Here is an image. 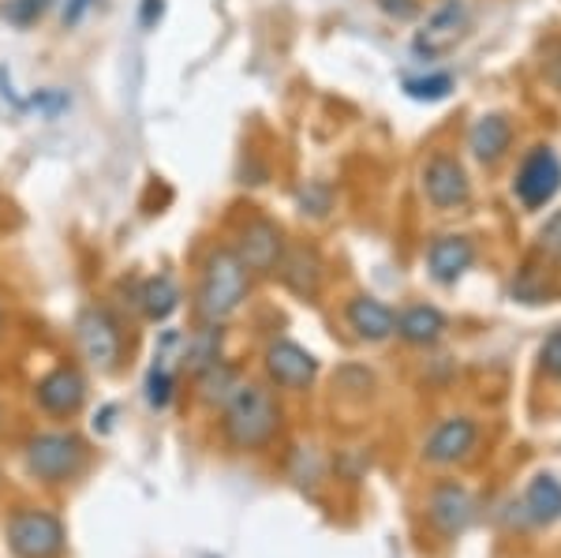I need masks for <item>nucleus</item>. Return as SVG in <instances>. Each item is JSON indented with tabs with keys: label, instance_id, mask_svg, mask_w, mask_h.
Returning <instances> with one entry per match:
<instances>
[{
	"label": "nucleus",
	"instance_id": "nucleus-30",
	"mask_svg": "<svg viewBox=\"0 0 561 558\" xmlns=\"http://www.w3.org/2000/svg\"><path fill=\"white\" fill-rule=\"evenodd\" d=\"M0 327H4V315H0Z\"/></svg>",
	"mask_w": 561,
	"mask_h": 558
},
{
	"label": "nucleus",
	"instance_id": "nucleus-12",
	"mask_svg": "<svg viewBox=\"0 0 561 558\" xmlns=\"http://www.w3.org/2000/svg\"><path fill=\"white\" fill-rule=\"evenodd\" d=\"M472 494H468L465 488H457V483H442L438 491L431 494V521L438 533L446 536H457L468 528V521H472Z\"/></svg>",
	"mask_w": 561,
	"mask_h": 558
},
{
	"label": "nucleus",
	"instance_id": "nucleus-26",
	"mask_svg": "<svg viewBox=\"0 0 561 558\" xmlns=\"http://www.w3.org/2000/svg\"><path fill=\"white\" fill-rule=\"evenodd\" d=\"M542 248L554 251V255H561V210L547 225H542Z\"/></svg>",
	"mask_w": 561,
	"mask_h": 558
},
{
	"label": "nucleus",
	"instance_id": "nucleus-4",
	"mask_svg": "<svg viewBox=\"0 0 561 558\" xmlns=\"http://www.w3.org/2000/svg\"><path fill=\"white\" fill-rule=\"evenodd\" d=\"M87 465V446L76 435H38L26 446V469H31L45 483H65L71 476H79Z\"/></svg>",
	"mask_w": 561,
	"mask_h": 558
},
{
	"label": "nucleus",
	"instance_id": "nucleus-20",
	"mask_svg": "<svg viewBox=\"0 0 561 558\" xmlns=\"http://www.w3.org/2000/svg\"><path fill=\"white\" fill-rule=\"evenodd\" d=\"M524 510L531 514V521L561 517V483L554 480V476H539V480H531L528 494H524Z\"/></svg>",
	"mask_w": 561,
	"mask_h": 558
},
{
	"label": "nucleus",
	"instance_id": "nucleus-27",
	"mask_svg": "<svg viewBox=\"0 0 561 558\" xmlns=\"http://www.w3.org/2000/svg\"><path fill=\"white\" fill-rule=\"evenodd\" d=\"M90 8H94V0H68V4H65V26H79L87 20Z\"/></svg>",
	"mask_w": 561,
	"mask_h": 558
},
{
	"label": "nucleus",
	"instance_id": "nucleus-7",
	"mask_svg": "<svg viewBox=\"0 0 561 558\" xmlns=\"http://www.w3.org/2000/svg\"><path fill=\"white\" fill-rule=\"evenodd\" d=\"M513 187H517V200L528 206V210L547 206L561 187V158L550 147H536L528 158H524L517 184Z\"/></svg>",
	"mask_w": 561,
	"mask_h": 558
},
{
	"label": "nucleus",
	"instance_id": "nucleus-8",
	"mask_svg": "<svg viewBox=\"0 0 561 558\" xmlns=\"http://www.w3.org/2000/svg\"><path fill=\"white\" fill-rule=\"evenodd\" d=\"M237 259L243 263V270H255V274H274L280 255H285V240H280V229L274 221L266 218H251L248 225L240 229V240H237Z\"/></svg>",
	"mask_w": 561,
	"mask_h": 558
},
{
	"label": "nucleus",
	"instance_id": "nucleus-1",
	"mask_svg": "<svg viewBox=\"0 0 561 558\" xmlns=\"http://www.w3.org/2000/svg\"><path fill=\"white\" fill-rule=\"evenodd\" d=\"M221 409H225V435L240 449H259L277 435L280 412L266 386L237 383L229 398L221 401Z\"/></svg>",
	"mask_w": 561,
	"mask_h": 558
},
{
	"label": "nucleus",
	"instance_id": "nucleus-25",
	"mask_svg": "<svg viewBox=\"0 0 561 558\" xmlns=\"http://www.w3.org/2000/svg\"><path fill=\"white\" fill-rule=\"evenodd\" d=\"M542 367H547L554 379H561V330L558 334H550L547 345H542Z\"/></svg>",
	"mask_w": 561,
	"mask_h": 558
},
{
	"label": "nucleus",
	"instance_id": "nucleus-5",
	"mask_svg": "<svg viewBox=\"0 0 561 558\" xmlns=\"http://www.w3.org/2000/svg\"><path fill=\"white\" fill-rule=\"evenodd\" d=\"M76 341L83 349V356L90 360L94 367L102 372H113L121 364V353H124V338H121V327L116 319L108 315L105 308H83L76 319Z\"/></svg>",
	"mask_w": 561,
	"mask_h": 558
},
{
	"label": "nucleus",
	"instance_id": "nucleus-21",
	"mask_svg": "<svg viewBox=\"0 0 561 558\" xmlns=\"http://www.w3.org/2000/svg\"><path fill=\"white\" fill-rule=\"evenodd\" d=\"M217 349H221V330H217V322H210V327L198 330L192 338V345H187V367H192L195 375H203L206 367L217 364Z\"/></svg>",
	"mask_w": 561,
	"mask_h": 558
},
{
	"label": "nucleus",
	"instance_id": "nucleus-9",
	"mask_svg": "<svg viewBox=\"0 0 561 558\" xmlns=\"http://www.w3.org/2000/svg\"><path fill=\"white\" fill-rule=\"evenodd\" d=\"M423 192L427 200L438 206V210H454V206H465L468 203V173L457 158L449 155H438L427 161L423 169Z\"/></svg>",
	"mask_w": 561,
	"mask_h": 558
},
{
	"label": "nucleus",
	"instance_id": "nucleus-22",
	"mask_svg": "<svg viewBox=\"0 0 561 558\" xmlns=\"http://www.w3.org/2000/svg\"><path fill=\"white\" fill-rule=\"evenodd\" d=\"M53 4H57V0H4V4H0V15H4L12 26H34L42 15H49Z\"/></svg>",
	"mask_w": 561,
	"mask_h": 558
},
{
	"label": "nucleus",
	"instance_id": "nucleus-17",
	"mask_svg": "<svg viewBox=\"0 0 561 558\" xmlns=\"http://www.w3.org/2000/svg\"><path fill=\"white\" fill-rule=\"evenodd\" d=\"M510 139H513L510 121H505V116H497V113L479 116L472 135H468V143H472V155L479 161H497L505 150H510Z\"/></svg>",
	"mask_w": 561,
	"mask_h": 558
},
{
	"label": "nucleus",
	"instance_id": "nucleus-15",
	"mask_svg": "<svg viewBox=\"0 0 561 558\" xmlns=\"http://www.w3.org/2000/svg\"><path fill=\"white\" fill-rule=\"evenodd\" d=\"M348 322L364 341H386L389 334H397V315L375 296H356L348 304Z\"/></svg>",
	"mask_w": 561,
	"mask_h": 558
},
{
	"label": "nucleus",
	"instance_id": "nucleus-23",
	"mask_svg": "<svg viewBox=\"0 0 561 558\" xmlns=\"http://www.w3.org/2000/svg\"><path fill=\"white\" fill-rule=\"evenodd\" d=\"M404 90L415 102H442V98L454 90V79L442 71V76H423V79H404Z\"/></svg>",
	"mask_w": 561,
	"mask_h": 558
},
{
	"label": "nucleus",
	"instance_id": "nucleus-29",
	"mask_svg": "<svg viewBox=\"0 0 561 558\" xmlns=\"http://www.w3.org/2000/svg\"><path fill=\"white\" fill-rule=\"evenodd\" d=\"M378 4H382L389 15H397V20H404V15H412L415 0H378Z\"/></svg>",
	"mask_w": 561,
	"mask_h": 558
},
{
	"label": "nucleus",
	"instance_id": "nucleus-2",
	"mask_svg": "<svg viewBox=\"0 0 561 558\" xmlns=\"http://www.w3.org/2000/svg\"><path fill=\"white\" fill-rule=\"evenodd\" d=\"M248 296V270L232 248H214L203 263L198 277V315L206 322H221L243 304Z\"/></svg>",
	"mask_w": 561,
	"mask_h": 558
},
{
	"label": "nucleus",
	"instance_id": "nucleus-11",
	"mask_svg": "<svg viewBox=\"0 0 561 558\" xmlns=\"http://www.w3.org/2000/svg\"><path fill=\"white\" fill-rule=\"evenodd\" d=\"M266 372H270V379L277 386H285V390H304V386H311L319 364H314V356L296 345V341H277V345L266 349Z\"/></svg>",
	"mask_w": 561,
	"mask_h": 558
},
{
	"label": "nucleus",
	"instance_id": "nucleus-18",
	"mask_svg": "<svg viewBox=\"0 0 561 558\" xmlns=\"http://www.w3.org/2000/svg\"><path fill=\"white\" fill-rule=\"evenodd\" d=\"M139 308L150 322H165L180 308V289L169 274H153L139 285Z\"/></svg>",
	"mask_w": 561,
	"mask_h": 558
},
{
	"label": "nucleus",
	"instance_id": "nucleus-24",
	"mask_svg": "<svg viewBox=\"0 0 561 558\" xmlns=\"http://www.w3.org/2000/svg\"><path fill=\"white\" fill-rule=\"evenodd\" d=\"M173 372L165 367V360H158V364L150 367V379H147V398L153 409H165L169 401H173Z\"/></svg>",
	"mask_w": 561,
	"mask_h": 558
},
{
	"label": "nucleus",
	"instance_id": "nucleus-28",
	"mask_svg": "<svg viewBox=\"0 0 561 558\" xmlns=\"http://www.w3.org/2000/svg\"><path fill=\"white\" fill-rule=\"evenodd\" d=\"M161 15H165V0H142V12H139V23L147 26H158Z\"/></svg>",
	"mask_w": 561,
	"mask_h": 558
},
{
	"label": "nucleus",
	"instance_id": "nucleus-14",
	"mask_svg": "<svg viewBox=\"0 0 561 558\" xmlns=\"http://www.w3.org/2000/svg\"><path fill=\"white\" fill-rule=\"evenodd\" d=\"M280 282L288 285L296 296H304V300H311L314 293H319V285H322V263H319V255H314L311 248H293V251H285L280 255Z\"/></svg>",
	"mask_w": 561,
	"mask_h": 558
},
{
	"label": "nucleus",
	"instance_id": "nucleus-10",
	"mask_svg": "<svg viewBox=\"0 0 561 558\" xmlns=\"http://www.w3.org/2000/svg\"><path fill=\"white\" fill-rule=\"evenodd\" d=\"M87 401V379L76 367H53L38 383V405L53 417H76Z\"/></svg>",
	"mask_w": 561,
	"mask_h": 558
},
{
	"label": "nucleus",
	"instance_id": "nucleus-3",
	"mask_svg": "<svg viewBox=\"0 0 561 558\" xmlns=\"http://www.w3.org/2000/svg\"><path fill=\"white\" fill-rule=\"evenodd\" d=\"M4 536L15 558H57L65 551V525L45 510H15Z\"/></svg>",
	"mask_w": 561,
	"mask_h": 558
},
{
	"label": "nucleus",
	"instance_id": "nucleus-13",
	"mask_svg": "<svg viewBox=\"0 0 561 558\" xmlns=\"http://www.w3.org/2000/svg\"><path fill=\"white\" fill-rule=\"evenodd\" d=\"M472 446H476V424L465 417H457V420H446V424L434 431L423 454H427V462H434V465H449V462H457V457H465Z\"/></svg>",
	"mask_w": 561,
	"mask_h": 558
},
{
	"label": "nucleus",
	"instance_id": "nucleus-19",
	"mask_svg": "<svg viewBox=\"0 0 561 558\" xmlns=\"http://www.w3.org/2000/svg\"><path fill=\"white\" fill-rule=\"evenodd\" d=\"M442 330H446V315L438 308H427V304H420V308H409L397 319V334L404 341H412V345H427V341H438Z\"/></svg>",
	"mask_w": 561,
	"mask_h": 558
},
{
	"label": "nucleus",
	"instance_id": "nucleus-6",
	"mask_svg": "<svg viewBox=\"0 0 561 558\" xmlns=\"http://www.w3.org/2000/svg\"><path fill=\"white\" fill-rule=\"evenodd\" d=\"M468 31V4L465 0H446L442 8H434L427 15V23L415 31L412 38V49L420 53V57H442V53H449L454 45L465 38Z\"/></svg>",
	"mask_w": 561,
	"mask_h": 558
},
{
	"label": "nucleus",
	"instance_id": "nucleus-16",
	"mask_svg": "<svg viewBox=\"0 0 561 558\" xmlns=\"http://www.w3.org/2000/svg\"><path fill=\"white\" fill-rule=\"evenodd\" d=\"M472 259H476V251L465 237H442L431 244L427 263H431V274L438 277L442 285H449V282H457L468 266H472Z\"/></svg>",
	"mask_w": 561,
	"mask_h": 558
}]
</instances>
